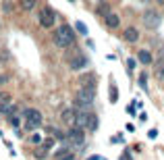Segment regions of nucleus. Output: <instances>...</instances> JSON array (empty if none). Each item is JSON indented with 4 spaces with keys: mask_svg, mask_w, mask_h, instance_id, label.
Wrapping results in <instances>:
<instances>
[{
    "mask_svg": "<svg viewBox=\"0 0 164 160\" xmlns=\"http://www.w3.org/2000/svg\"><path fill=\"white\" fill-rule=\"evenodd\" d=\"M54 44L58 48H73L75 46V34H73L71 25L62 23V25L56 27V31H54Z\"/></svg>",
    "mask_w": 164,
    "mask_h": 160,
    "instance_id": "1",
    "label": "nucleus"
},
{
    "mask_svg": "<svg viewBox=\"0 0 164 160\" xmlns=\"http://www.w3.org/2000/svg\"><path fill=\"white\" fill-rule=\"evenodd\" d=\"M94 100H96V87H79L75 94V108L89 110Z\"/></svg>",
    "mask_w": 164,
    "mask_h": 160,
    "instance_id": "2",
    "label": "nucleus"
},
{
    "mask_svg": "<svg viewBox=\"0 0 164 160\" xmlns=\"http://www.w3.org/2000/svg\"><path fill=\"white\" fill-rule=\"evenodd\" d=\"M23 116H25V131H31L33 133L35 129L42 125V112L37 108H27L23 112Z\"/></svg>",
    "mask_w": 164,
    "mask_h": 160,
    "instance_id": "3",
    "label": "nucleus"
},
{
    "mask_svg": "<svg viewBox=\"0 0 164 160\" xmlns=\"http://www.w3.org/2000/svg\"><path fill=\"white\" fill-rule=\"evenodd\" d=\"M143 25L148 29H158L162 25V15L158 11H154V9H148V11L143 12Z\"/></svg>",
    "mask_w": 164,
    "mask_h": 160,
    "instance_id": "4",
    "label": "nucleus"
},
{
    "mask_svg": "<svg viewBox=\"0 0 164 160\" xmlns=\"http://www.w3.org/2000/svg\"><path fill=\"white\" fill-rule=\"evenodd\" d=\"M67 141H69L73 148H83V144H85V133H83V129H79V127H69Z\"/></svg>",
    "mask_w": 164,
    "mask_h": 160,
    "instance_id": "5",
    "label": "nucleus"
},
{
    "mask_svg": "<svg viewBox=\"0 0 164 160\" xmlns=\"http://www.w3.org/2000/svg\"><path fill=\"white\" fill-rule=\"evenodd\" d=\"M37 21H40V25H42L44 29H50V27H54V23H56V15H54V11H52L50 6H44V9L40 11V15H37Z\"/></svg>",
    "mask_w": 164,
    "mask_h": 160,
    "instance_id": "6",
    "label": "nucleus"
},
{
    "mask_svg": "<svg viewBox=\"0 0 164 160\" xmlns=\"http://www.w3.org/2000/svg\"><path fill=\"white\" fill-rule=\"evenodd\" d=\"M87 65H89V60H87V56H85V54H75V56L69 58L71 71H83Z\"/></svg>",
    "mask_w": 164,
    "mask_h": 160,
    "instance_id": "7",
    "label": "nucleus"
},
{
    "mask_svg": "<svg viewBox=\"0 0 164 160\" xmlns=\"http://www.w3.org/2000/svg\"><path fill=\"white\" fill-rule=\"evenodd\" d=\"M89 110H77V116H75V127H79V129H87L89 125Z\"/></svg>",
    "mask_w": 164,
    "mask_h": 160,
    "instance_id": "8",
    "label": "nucleus"
},
{
    "mask_svg": "<svg viewBox=\"0 0 164 160\" xmlns=\"http://www.w3.org/2000/svg\"><path fill=\"white\" fill-rule=\"evenodd\" d=\"M75 116H77V110L75 108H65L60 112V119H62V123L67 127H75Z\"/></svg>",
    "mask_w": 164,
    "mask_h": 160,
    "instance_id": "9",
    "label": "nucleus"
},
{
    "mask_svg": "<svg viewBox=\"0 0 164 160\" xmlns=\"http://www.w3.org/2000/svg\"><path fill=\"white\" fill-rule=\"evenodd\" d=\"M123 40L125 42H129V44H135L137 40H139V31H137V27H125V31H123Z\"/></svg>",
    "mask_w": 164,
    "mask_h": 160,
    "instance_id": "10",
    "label": "nucleus"
},
{
    "mask_svg": "<svg viewBox=\"0 0 164 160\" xmlns=\"http://www.w3.org/2000/svg\"><path fill=\"white\" fill-rule=\"evenodd\" d=\"M104 23H106V27H108V29H117L118 25H120V17H118L117 12L110 11V12L104 17Z\"/></svg>",
    "mask_w": 164,
    "mask_h": 160,
    "instance_id": "11",
    "label": "nucleus"
},
{
    "mask_svg": "<svg viewBox=\"0 0 164 160\" xmlns=\"http://www.w3.org/2000/svg\"><path fill=\"white\" fill-rule=\"evenodd\" d=\"M96 85H98L96 75H92V73H85V75H81V79H79V87H96Z\"/></svg>",
    "mask_w": 164,
    "mask_h": 160,
    "instance_id": "12",
    "label": "nucleus"
},
{
    "mask_svg": "<svg viewBox=\"0 0 164 160\" xmlns=\"http://www.w3.org/2000/svg\"><path fill=\"white\" fill-rule=\"evenodd\" d=\"M137 62H141V65H152L154 62L152 52H150V50H139V52H137Z\"/></svg>",
    "mask_w": 164,
    "mask_h": 160,
    "instance_id": "13",
    "label": "nucleus"
},
{
    "mask_svg": "<svg viewBox=\"0 0 164 160\" xmlns=\"http://www.w3.org/2000/svg\"><path fill=\"white\" fill-rule=\"evenodd\" d=\"M19 4H21L23 11H33L37 6V0H19Z\"/></svg>",
    "mask_w": 164,
    "mask_h": 160,
    "instance_id": "14",
    "label": "nucleus"
},
{
    "mask_svg": "<svg viewBox=\"0 0 164 160\" xmlns=\"http://www.w3.org/2000/svg\"><path fill=\"white\" fill-rule=\"evenodd\" d=\"M96 12H98V15H100V17H106V15H108V12H110V4H100V6H98V9H96Z\"/></svg>",
    "mask_w": 164,
    "mask_h": 160,
    "instance_id": "15",
    "label": "nucleus"
},
{
    "mask_svg": "<svg viewBox=\"0 0 164 160\" xmlns=\"http://www.w3.org/2000/svg\"><path fill=\"white\" fill-rule=\"evenodd\" d=\"M71 154V150L65 146V148H60L58 152H54V160H60V158H65V156H69Z\"/></svg>",
    "mask_w": 164,
    "mask_h": 160,
    "instance_id": "16",
    "label": "nucleus"
},
{
    "mask_svg": "<svg viewBox=\"0 0 164 160\" xmlns=\"http://www.w3.org/2000/svg\"><path fill=\"white\" fill-rule=\"evenodd\" d=\"M87 129L89 131H96L98 129V116L96 114H89V125H87Z\"/></svg>",
    "mask_w": 164,
    "mask_h": 160,
    "instance_id": "17",
    "label": "nucleus"
},
{
    "mask_svg": "<svg viewBox=\"0 0 164 160\" xmlns=\"http://www.w3.org/2000/svg\"><path fill=\"white\" fill-rule=\"evenodd\" d=\"M48 156V150L44 148V146H37V150H35V158H46Z\"/></svg>",
    "mask_w": 164,
    "mask_h": 160,
    "instance_id": "18",
    "label": "nucleus"
},
{
    "mask_svg": "<svg viewBox=\"0 0 164 160\" xmlns=\"http://www.w3.org/2000/svg\"><path fill=\"white\" fill-rule=\"evenodd\" d=\"M40 146H44V148H46L48 152H50V150L54 148V137H48V139H44V141H42Z\"/></svg>",
    "mask_w": 164,
    "mask_h": 160,
    "instance_id": "19",
    "label": "nucleus"
},
{
    "mask_svg": "<svg viewBox=\"0 0 164 160\" xmlns=\"http://www.w3.org/2000/svg\"><path fill=\"white\" fill-rule=\"evenodd\" d=\"M110 102H112V104L118 102V91H117V87H114V85H110Z\"/></svg>",
    "mask_w": 164,
    "mask_h": 160,
    "instance_id": "20",
    "label": "nucleus"
},
{
    "mask_svg": "<svg viewBox=\"0 0 164 160\" xmlns=\"http://www.w3.org/2000/svg\"><path fill=\"white\" fill-rule=\"evenodd\" d=\"M9 121H11V125L12 127H19V123H21V119H19V114H9Z\"/></svg>",
    "mask_w": 164,
    "mask_h": 160,
    "instance_id": "21",
    "label": "nucleus"
},
{
    "mask_svg": "<svg viewBox=\"0 0 164 160\" xmlns=\"http://www.w3.org/2000/svg\"><path fill=\"white\" fill-rule=\"evenodd\" d=\"M75 27H77V31H79V34L87 35V27H85V23H83V21H77V23H75Z\"/></svg>",
    "mask_w": 164,
    "mask_h": 160,
    "instance_id": "22",
    "label": "nucleus"
},
{
    "mask_svg": "<svg viewBox=\"0 0 164 160\" xmlns=\"http://www.w3.org/2000/svg\"><path fill=\"white\" fill-rule=\"evenodd\" d=\"M42 141H44V139H42L40 133H33V135H31V144H33V146H40Z\"/></svg>",
    "mask_w": 164,
    "mask_h": 160,
    "instance_id": "23",
    "label": "nucleus"
},
{
    "mask_svg": "<svg viewBox=\"0 0 164 160\" xmlns=\"http://www.w3.org/2000/svg\"><path fill=\"white\" fill-rule=\"evenodd\" d=\"M139 85L141 87H148V75H145V73H141L139 75Z\"/></svg>",
    "mask_w": 164,
    "mask_h": 160,
    "instance_id": "24",
    "label": "nucleus"
},
{
    "mask_svg": "<svg viewBox=\"0 0 164 160\" xmlns=\"http://www.w3.org/2000/svg\"><path fill=\"white\" fill-rule=\"evenodd\" d=\"M135 62H137L135 58H127V69H129V71H133V69H135Z\"/></svg>",
    "mask_w": 164,
    "mask_h": 160,
    "instance_id": "25",
    "label": "nucleus"
},
{
    "mask_svg": "<svg viewBox=\"0 0 164 160\" xmlns=\"http://www.w3.org/2000/svg\"><path fill=\"white\" fill-rule=\"evenodd\" d=\"M11 9H12L11 2H2V11H4V12H11Z\"/></svg>",
    "mask_w": 164,
    "mask_h": 160,
    "instance_id": "26",
    "label": "nucleus"
},
{
    "mask_svg": "<svg viewBox=\"0 0 164 160\" xmlns=\"http://www.w3.org/2000/svg\"><path fill=\"white\" fill-rule=\"evenodd\" d=\"M135 106H137V102H133L131 106H127V112H129V114H135Z\"/></svg>",
    "mask_w": 164,
    "mask_h": 160,
    "instance_id": "27",
    "label": "nucleus"
},
{
    "mask_svg": "<svg viewBox=\"0 0 164 160\" xmlns=\"http://www.w3.org/2000/svg\"><path fill=\"white\" fill-rule=\"evenodd\" d=\"M60 160H77V158H75V154H73V152H71L69 156H65V158H60Z\"/></svg>",
    "mask_w": 164,
    "mask_h": 160,
    "instance_id": "28",
    "label": "nucleus"
},
{
    "mask_svg": "<svg viewBox=\"0 0 164 160\" xmlns=\"http://www.w3.org/2000/svg\"><path fill=\"white\" fill-rule=\"evenodd\" d=\"M6 81H9V77H6V75H0V85H4Z\"/></svg>",
    "mask_w": 164,
    "mask_h": 160,
    "instance_id": "29",
    "label": "nucleus"
},
{
    "mask_svg": "<svg viewBox=\"0 0 164 160\" xmlns=\"http://www.w3.org/2000/svg\"><path fill=\"white\" fill-rule=\"evenodd\" d=\"M158 77H160V81H162V79H164V67H162V69H160V71H158Z\"/></svg>",
    "mask_w": 164,
    "mask_h": 160,
    "instance_id": "30",
    "label": "nucleus"
},
{
    "mask_svg": "<svg viewBox=\"0 0 164 160\" xmlns=\"http://www.w3.org/2000/svg\"><path fill=\"white\" fill-rule=\"evenodd\" d=\"M156 2H158V4H162V6H164V0H156Z\"/></svg>",
    "mask_w": 164,
    "mask_h": 160,
    "instance_id": "31",
    "label": "nucleus"
},
{
    "mask_svg": "<svg viewBox=\"0 0 164 160\" xmlns=\"http://www.w3.org/2000/svg\"><path fill=\"white\" fill-rule=\"evenodd\" d=\"M69 2H75V0H69Z\"/></svg>",
    "mask_w": 164,
    "mask_h": 160,
    "instance_id": "32",
    "label": "nucleus"
},
{
    "mask_svg": "<svg viewBox=\"0 0 164 160\" xmlns=\"http://www.w3.org/2000/svg\"><path fill=\"white\" fill-rule=\"evenodd\" d=\"M0 94H2V91H0Z\"/></svg>",
    "mask_w": 164,
    "mask_h": 160,
    "instance_id": "33",
    "label": "nucleus"
}]
</instances>
